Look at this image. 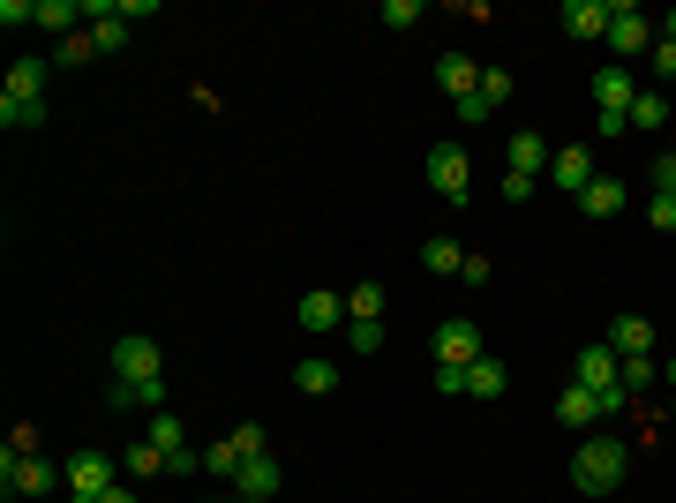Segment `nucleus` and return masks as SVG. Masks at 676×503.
Here are the masks:
<instances>
[{"label": "nucleus", "instance_id": "f257e3e1", "mask_svg": "<svg viewBox=\"0 0 676 503\" xmlns=\"http://www.w3.org/2000/svg\"><path fill=\"white\" fill-rule=\"evenodd\" d=\"M624 473H632V444H624L617 428H593L587 444L571 451V489H579V496H609Z\"/></svg>", "mask_w": 676, "mask_h": 503}, {"label": "nucleus", "instance_id": "f03ea898", "mask_svg": "<svg viewBox=\"0 0 676 503\" xmlns=\"http://www.w3.org/2000/svg\"><path fill=\"white\" fill-rule=\"evenodd\" d=\"M489 346H481V324L473 316H451V324H436V369H473Z\"/></svg>", "mask_w": 676, "mask_h": 503}, {"label": "nucleus", "instance_id": "7ed1b4c3", "mask_svg": "<svg viewBox=\"0 0 676 503\" xmlns=\"http://www.w3.org/2000/svg\"><path fill=\"white\" fill-rule=\"evenodd\" d=\"M159 369H166V353H159V338L128 331L121 346H113V376H121V383H159Z\"/></svg>", "mask_w": 676, "mask_h": 503}, {"label": "nucleus", "instance_id": "20e7f679", "mask_svg": "<svg viewBox=\"0 0 676 503\" xmlns=\"http://www.w3.org/2000/svg\"><path fill=\"white\" fill-rule=\"evenodd\" d=\"M0 481H8V496H45V489L68 481V473H53L39 451H31V459H23V451H0Z\"/></svg>", "mask_w": 676, "mask_h": 503}, {"label": "nucleus", "instance_id": "39448f33", "mask_svg": "<svg viewBox=\"0 0 676 503\" xmlns=\"http://www.w3.org/2000/svg\"><path fill=\"white\" fill-rule=\"evenodd\" d=\"M113 481H128L121 459H106V451H76L68 459V496H106Z\"/></svg>", "mask_w": 676, "mask_h": 503}, {"label": "nucleus", "instance_id": "423d86ee", "mask_svg": "<svg viewBox=\"0 0 676 503\" xmlns=\"http://www.w3.org/2000/svg\"><path fill=\"white\" fill-rule=\"evenodd\" d=\"M549 188H556V196H571V204L593 188V151H587V143H564V151L549 158Z\"/></svg>", "mask_w": 676, "mask_h": 503}, {"label": "nucleus", "instance_id": "0eeeda50", "mask_svg": "<svg viewBox=\"0 0 676 503\" xmlns=\"http://www.w3.org/2000/svg\"><path fill=\"white\" fill-rule=\"evenodd\" d=\"M466 181H473V173H466V151L459 143H436V151H428V188H436L444 204H466Z\"/></svg>", "mask_w": 676, "mask_h": 503}, {"label": "nucleus", "instance_id": "6e6552de", "mask_svg": "<svg viewBox=\"0 0 676 503\" xmlns=\"http://www.w3.org/2000/svg\"><path fill=\"white\" fill-rule=\"evenodd\" d=\"M609 45H617V61H624V53H646V45H654V23L639 15L632 0H609Z\"/></svg>", "mask_w": 676, "mask_h": 503}, {"label": "nucleus", "instance_id": "1a4fd4ad", "mask_svg": "<svg viewBox=\"0 0 676 503\" xmlns=\"http://www.w3.org/2000/svg\"><path fill=\"white\" fill-rule=\"evenodd\" d=\"M556 420H564L571 436H593V428H601V398H593L587 383H564V391H556Z\"/></svg>", "mask_w": 676, "mask_h": 503}, {"label": "nucleus", "instance_id": "9d476101", "mask_svg": "<svg viewBox=\"0 0 676 503\" xmlns=\"http://www.w3.org/2000/svg\"><path fill=\"white\" fill-rule=\"evenodd\" d=\"M294 316H301V331L324 338V331H338V324H346V294H331V286H308Z\"/></svg>", "mask_w": 676, "mask_h": 503}, {"label": "nucleus", "instance_id": "9b49d317", "mask_svg": "<svg viewBox=\"0 0 676 503\" xmlns=\"http://www.w3.org/2000/svg\"><path fill=\"white\" fill-rule=\"evenodd\" d=\"M279 481H286V473H279V459H271V451H263V459H241V473H233V496H241V503H271V496H279Z\"/></svg>", "mask_w": 676, "mask_h": 503}, {"label": "nucleus", "instance_id": "f8f14e48", "mask_svg": "<svg viewBox=\"0 0 676 503\" xmlns=\"http://www.w3.org/2000/svg\"><path fill=\"white\" fill-rule=\"evenodd\" d=\"M571 383H587V391H624V383H617V353H609V338H601V346H579Z\"/></svg>", "mask_w": 676, "mask_h": 503}, {"label": "nucleus", "instance_id": "ddd939ff", "mask_svg": "<svg viewBox=\"0 0 676 503\" xmlns=\"http://www.w3.org/2000/svg\"><path fill=\"white\" fill-rule=\"evenodd\" d=\"M436 90L459 106V98H473V90H481V68H473L466 53H436Z\"/></svg>", "mask_w": 676, "mask_h": 503}, {"label": "nucleus", "instance_id": "4468645a", "mask_svg": "<svg viewBox=\"0 0 676 503\" xmlns=\"http://www.w3.org/2000/svg\"><path fill=\"white\" fill-rule=\"evenodd\" d=\"M556 23H564L571 39H609V0H564Z\"/></svg>", "mask_w": 676, "mask_h": 503}, {"label": "nucleus", "instance_id": "2eb2a0df", "mask_svg": "<svg viewBox=\"0 0 676 503\" xmlns=\"http://www.w3.org/2000/svg\"><path fill=\"white\" fill-rule=\"evenodd\" d=\"M504 151H511V173H534V181H549V158H556L549 135H534V128H526V135H511Z\"/></svg>", "mask_w": 676, "mask_h": 503}, {"label": "nucleus", "instance_id": "dca6fc26", "mask_svg": "<svg viewBox=\"0 0 676 503\" xmlns=\"http://www.w3.org/2000/svg\"><path fill=\"white\" fill-rule=\"evenodd\" d=\"M632 98H639V84L624 68H601V76H593V113H632Z\"/></svg>", "mask_w": 676, "mask_h": 503}, {"label": "nucleus", "instance_id": "f3484780", "mask_svg": "<svg viewBox=\"0 0 676 503\" xmlns=\"http://www.w3.org/2000/svg\"><path fill=\"white\" fill-rule=\"evenodd\" d=\"M609 353H617V361H624V353H654V324H646V316H617V324H609Z\"/></svg>", "mask_w": 676, "mask_h": 503}, {"label": "nucleus", "instance_id": "a211bd4d", "mask_svg": "<svg viewBox=\"0 0 676 503\" xmlns=\"http://www.w3.org/2000/svg\"><path fill=\"white\" fill-rule=\"evenodd\" d=\"M579 210H587V218H617V210H624V181H609V173H593V188H587V196H579Z\"/></svg>", "mask_w": 676, "mask_h": 503}, {"label": "nucleus", "instance_id": "6ab92c4d", "mask_svg": "<svg viewBox=\"0 0 676 503\" xmlns=\"http://www.w3.org/2000/svg\"><path fill=\"white\" fill-rule=\"evenodd\" d=\"M346 324H383V286H377V278L346 286Z\"/></svg>", "mask_w": 676, "mask_h": 503}, {"label": "nucleus", "instance_id": "aec40b11", "mask_svg": "<svg viewBox=\"0 0 676 503\" xmlns=\"http://www.w3.org/2000/svg\"><path fill=\"white\" fill-rule=\"evenodd\" d=\"M504 361H497V353H481V361H473V369H466V391H473V398H504Z\"/></svg>", "mask_w": 676, "mask_h": 503}, {"label": "nucleus", "instance_id": "412c9836", "mask_svg": "<svg viewBox=\"0 0 676 503\" xmlns=\"http://www.w3.org/2000/svg\"><path fill=\"white\" fill-rule=\"evenodd\" d=\"M632 128L639 135H662V128H669V98H662V90H639L632 98Z\"/></svg>", "mask_w": 676, "mask_h": 503}, {"label": "nucleus", "instance_id": "4be33fe9", "mask_svg": "<svg viewBox=\"0 0 676 503\" xmlns=\"http://www.w3.org/2000/svg\"><path fill=\"white\" fill-rule=\"evenodd\" d=\"M121 473H128V481H151V473H166V451H159V444H128Z\"/></svg>", "mask_w": 676, "mask_h": 503}, {"label": "nucleus", "instance_id": "5701e85b", "mask_svg": "<svg viewBox=\"0 0 676 503\" xmlns=\"http://www.w3.org/2000/svg\"><path fill=\"white\" fill-rule=\"evenodd\" d=\"M143 444H159V451H188V428H181V414H166V406H159V414H151V436H143Z\"/></svg>", "mask_w": 676, "mask_h": 503}, {"label": "nucleus", "instance_id": "b1692460", "mask_svg": "<svg viewBox=\"0 0 676 503\" xmlns=\"http://www.w3.org/2000/svg\"><path fill=\"white\" fill-rule=\"evenodd\" d=\"M294 383H301V391H308V398H324V391H338V369H331V361H324V353H308V361H301V369H294Z\"/></svg>", "mask_w": 676, "mask_h": 503}, {"label": "nucleus", "instance_id": "393cba45", "mask_svg": "<svg viewBox=\"0 0 676 503\" xmlns=\"http://www.w3.org/2000/svg\"><path fill=\"white\" fill-rule=\"evenodd\" d=\"M0 121L8 128H45V98H8V90H0Z\"/></svg>", "mask_w": 676, "mask_h": 503}, {"label": "nucleus", "instance_id": "a878e982", "mask_svg": "<svg viewBox=\"0 0 676 503\" xmlns=\"http://www.w3.org/2000/svg\"><path fill=\"white\" fill-rule=\"evenodd\" d=\"M8 98H45V61H15L8 68Z\"/></svg>", "mask_w": 676, "mask_h": 503}, {"label": "nucleus", "instance_id": "bb28decb", "mask_svg": "<svg viewBox=\"0 0 676 503\" xmlns=\"http://www.w3.org/2000/svg\"><path fill=\"white\" fill-rule=\"evenodd\" d=\"M654 376H662V361H654V353H624V361H617V383H624V391H646Z\"/></svg>", "mask_w": 676, "mask_h": 503}, {"label": "nucleus", "instance_id": "cd10ccee", "mask_svg": "<svg viewBox=\"0 0 676 503\" xmlns=\"http://www.w3.org/2000/svg\"><path fill=\"white\" fill-rule=\"evenodd\" d=\"M106 398H113V406H166V376L159 383H113Z\"/></svg>", "mask_w": 676, "mask_h": 503}, {"label": "nucleus", "instance_id": "c85d7f7f", "mask_svg": "<svg viewBox=\"0 0 676 503\" xmlns=\"http://www.w3.org/2000/svg\"><path fill=\"white\" fill-rule=\"evenodd\" d=\"M76 15H84V8H68V0H39V31H61V39H76Z\"/></svg>", "mask_w": 676, "mask_h": 503}, {"label": "nucleus", "instance_id": "c756f323", "mask_svg": "<svg viewBox=\"0 0 676 503\" xmlns=\"http://www.w3.org/2000/svg\"><path fill=\"white\" fill-rule=\"evenodd\" d=\"M422 263H428V271H459V263H466V249L436 233V241H422Z\"/></svg>", "mask_w": 676, "mask_h": 503}, {"label": "nucleus", "instance_id": "7c9ffc66", "mask_svg": "<svg viewBox=\"0 0 676 503\" xmlns=\"http://www.w3.org/2000/svg\"><path fill=\"white\" fill-rule=\"evenodd\" d=\"M377 23H383V31H414V23H422V0H383Z\"/></svg>", "mask_w": 676, "mask_h": 503}, {"label": "nucleus", "instance_id": "2f4dec72", "mask_svg": "<svg viewBox=\"0 0 676 503\" xmlns=\"http://www.w3.org/2000/svg\"><path fill=\"white\" fill-rule=\"evenodd\" d=\"M204 473H218V481H233V473H241V451H233V436L204 451Z\"/></svg>", "mask_w": 676, "mask_h": 503}, {"label": "nucleus", "instance_id": "473e14b6", "mask_svg": "<svg viewBox=\"0 0 676 503\" xmlns=\"http://www.w3.org/2000/svg\"><path fill=\"white\" fill-rule=\"evenodd\" d=\"M90 53H98V39H90V31H76V39H61V68H84Z\"/></svg>", "mask_w": 676, "mask_h": 503}, {"label": "nucleus", "instance_id": "72a5a7b5", "mask_svg": "<svg viewBox=\"0 0 676 503\" xmlns=\"http://www.w3.org/2000/svg\"><path fill=\"white\" fill-rule=\"evenodd\" d=\"M617 135H632V113H593V143H617Z\"/></svg>", "mask_w": 676, "mask_h": 503}, {"label": "nucleus", "instance_id": "f704fd0d", "mask_svg": "<svg viewBox=\"0 0 676 503\" xmlns=\"http://www.w3.org/2000/svg\"><path fill=\"white\" fill-rule=\"evenodd\" d=\"M451 113H459L466 128H481V121H489V113H497V106H489V98H481V90H473V98H459V106H451Z\"/></svg>", "mask_w": 676, "mask_h": 503}, {"label": "nucleus", "instance_id": "c9c22d12", "mask_svg": "<svg viewBox=\"0 0 676 503\" xmlns=\"http://www.w3.org/2000/svg\"><path fill=\"white\" fill-rule=\"evenodd\" d=\"M233 451H241V459H263V428H255V420L233 428Z\"/></svg>", "mask_w": 676, "mask_h": 503}, {"label": "nucleus", "instance_id": "e433bc0d", "mask_svg": "<svg viewBox=\"0 0 676 503\" xmlns=\"http://www.w3.org/2000/svg\"><path fill=\"white\" fill-rule=\"evenodd\" d=\"M481 98H489V106H504V98H511V76H504V68H481Z\"/></svg>", "mask_w": 676, "mask_h": 503}, {"label": "nucleus", "instance_id": "4c0bfd02", "mask_svg": "<svg viewBox=\"0 0 676 503\" xmlns=\"http://www.w3.org/2000/svg\"><path fill=\"white\" fill-rule=\"evenodd\" d=\"M646 218H654V233H676V196H654Z\"/></svg>", "mask_w": 676, "mask_h": 503}, {"label": "nucleus", "instance_id": "58836bf2", "mask_svg": "<svg viewBox=\"0 0 676 503\" xmlns=\"http://www.w3.org/2000/svg\"><path fill=\"white\" fill-rule=\"evenodd\" d=\"M654 196H676V151L654 158Z\"/></svg>", "mask_w": 676, "mask_h": 503}, {"label": "nucleus", "instance_id": "ea45409f", "mask_svg": "<svg viewBox=\"0 0 676 503\" xmlns=\"http://www.w3.org/2000/svg\"><path fill=\"white\" fill-rule=\"evenodd\" d=\"M534 188H542V181H534V173H504V204H526V196H534Z\"/></svg>", "mask_w": 676, "mask_h": 503}, {"label": "nucleus", "instance_id": "a19ab883", "mask_svg": "<svg viewBox=\"0 0 676 503\" xmlns=\"http://www.w3.org/2000/svg\"><path fill=\"white\" fill-rule=\"evenodd\" d=\"M654 76H662V84H676V45H669V39H654Z\"/></svg>", "mask_w": 676, "mask_h": 503}, {"label": "nucleus", "instance_id": "79ce46f5", "mask_svg": "<svg viewBox=\"0 0 676 503\" xmlns=\"http://www.w3.org/2000/svg\"><path fill=\"white\" fill-rule=\"evenodd\" d=\"M346 338H353L361 353H377V346H383V324H346Z\"/></svg>", "mask_w": 676, "mask_h": 503}, {"label": "nucleus", "instance_id": "37998d69", "mask_svg": "<svg viewBox=\"0 0 676 503\" xmlns=\"http://www.w3.org/2000/svg\"><path fill=\"white\" fill-rule=\"evenodd\" d=\"M436 391H444V398H466V369H436Z\"/></svg>", "mask_w": 676, "mask_h": 503}, {"label": "nucleus", "instance_id": "c03bdc74", "mask_svg": "<svg viewBox=\"0 0 676 503\" xmlns=\"http://www.w3.org/2000/svg\"><path fill=\"white\" fill-rule=\"evenodd\" d=\"M98 503H135V481H113V489H106Z\"/></svg>", "mask_w": 676, "mask_h": 503}, {"label": "nucleus", "instance_id": "a18cd8bd", "mask_svg": "<svg viewBox=\"0 0 676 503\" xmlns=\"http://www.w3.org/2000/svg\"><path fill=\"white\" fill-rule=\"evenodd\" d=\"M662 383H669V391H676V353H669V361H662Z\"/></svg>", "mask_w": 676, "mask_h": 503}, {"label": "nucleus", "instance_id": "49530a36", "mask_svg": "<svg viewBox=\"0 0 676 503\" xmlns=\"http://www.w3.org/2000/svg\"><path fill=\"white\" fill-rule=\"evenodd\" d=\"M662 39H669V45H676V15H669V31H662Z\"/></svg>", "mask_w": 676, "mask_h": 503}, {"label": "nucleus", "instance_id": "de8ad7c7", "mask_svg": "<svg viewBox=\"0 0 676 503\" xmlns=\"http://www.w3.org/2000/svg\"><path fill=\"white\" fill-rule=\"evenodd\" d=\"M226 503H233V496H226Z\"/></svg>", "mask_w": 676, "mask_h": 503}, {"label": "nucleus", "instance_id": "09e8293b", "mask_svg": "<svg viewBox=\"0 0 676 503\" xmlns=\"http://www.w3.org/2000/svg\"><path fill=\"white\" fill-rule=\"evenodd\" d=\"M669 398H676V391H669Z\"/></svg>", "mask_w": 676, "mask_h": 503}]
</instances>
